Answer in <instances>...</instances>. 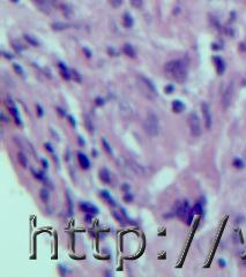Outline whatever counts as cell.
<instances>
[{
    "instance_id": "obj_10",
    "label": "cell",
    "mask_w": 246,
    "mask_h": 277,
    "mask_svg": "<svg viewBox=\"0 0 246 277\" xmlns=\"http://www.w3.org/2000/svg\"><path fill=\"white\" fill-rule=\"evenodd\" d=\"M80 208L83 210V212L86 214H91V215H97L99 211H98V208L93 206L91 203L89 202H81L80 203Z\"/></svg>"
},
{
    "instance_id": "obj_42",
    "label": "cell",
    "mask_w": 246,
    "mask_h": 277,
    "mask_svg": "<svg viewBox=\"0 0 246 277\" xmlns=\"http://www.w3.org/2000/svg\"><path fill=\"white\" fill-rule=\"evenodd\" d=\"M37 113H38V116H40V117L43 116V109H42L40 105H37Z\"/></svg>"
},
{
    "instance_id": "obj_25",
    "label": "cell",
    "mask_w": 246,
    "mask_h": 277,
    "mask_svg": "<svg viewBox=\"0 0 246 277\" xmlns=\"http://www.w3.org/2000/svg\"><path fill=\"white\" fill-rule=\"evenodd\" d=\"M193 211H194V214H196V215H202V214H204V208H202V205H201L200 202L195 203V206L193 207Z\"/></svg>"
},
{
    "instance_id": "obj_3",
    "label": "cell",
    "mask_w": 246,
    "mask_h": 277,
    "mask_svg": "<svg viewBox=\"0 0 246 277\" xmlns=\"http://www.w3.org/2000/svg\"><path fill=\"white\" fill-rule=\"evenodd\" d=\"M143 128L146 131V133L149 136H157L160 133V124H158V118L155 113L149 112L147 114V118L143 123Z\"/></svg>"
},
{
    "instance_id": "obj_27",
    "label": "cell",
    "mask_w": 246,
    "mask_h": 277,
    "mask_svg": "<svg viewBox=\"0 0 246 277\" xmlns=\"http://www.w3.org/2000/svg\"><path fill=\"white\" fill-rule=\"evenodd\" d=\"M24 38H26V41H27L29 44H31L32 46H38V41H37L36 38H34L32 36H30V35H24Z\"/></svg>"
},
{
    "instance_id": "obj_44",
    "label": "cell",
    "mask_w": 246,
    "mask_h": 277,
    "mask_svg": "<svg viewBox=\"0 0 246 277\" xmlns=\"http://www.w3.org/2000/svg\"><path fill=\"white\" fill-rule=\"evenodd\" d=\"M68 119H69V121H70V124L73 125V126H75V120L73 119V117H68Z\"/></svg>"
},
{
    "instance_id": "obj_1",
    "label": "cell",
    "mask_w": 246,
    "mask_h": 277,
    "mask_svg": "<svg viewBox=\"0 0 246 277\" xmlns=\"http://www.w3.org/2000/svg\"><path fill=\"white\" fill-rule=\"evenodd\" d=\"M165 72L173 78L175 80H177L179 82H183L186 76H187V69H186V65L183 60L177 59V60H172L170 62H168L165 65Z\"/></svg>"
},
{
    "instance_id": "obj_38",
    "label": "cell",
    "mask_w": 246,
    "mask_h": 277,
    "mask_svg": "<svg viewBox=\"0 0 246 277\" xmlns=\"http://www.w3.org/2000/svg\"><path fill=\"white\" fill-rule=\"evenodd\" d=\"M84 220H86L87 223H91V221H93V215H91V214H86Z\"/></svg>"
},
{
    "instance_id": "obj_33",
    "label": "cell",
    "mask_w": 246,
    "mask_h": 277,
    "mask_svg": "<svg viewBox=\"0 0 246 277\" xmlns=\"http://www.w3.org/2000/svg\"><path fill=\"white\" fill-rule=\"evenodd\" d=\"M13 68H14V70L19 74V75L23 76V69H22V67H21L20 65H17V64H13Z\"/></svg>"
},
{
    "instance_id": "obj_9",
    "label": "cell",
    "mask_w": 246,
    "mask_h": 277,
    "mask_svg": "<svg viewBox=\"0 0 246 277\" xmlns=\"http://www.w3.org/2000/svg\"><path fill=\"white\" fill-rule=\"evenodd\" d=\"M127 163H128V167H131L134 171V173H137L139 176H146L147 174V169L141 164H139L134 161H128Z\"/></svg>"
},
{
    "instance_id": "obj_35",
    "label": "cell",
    "mask_w": 246,
    "mask_h": 277,
    "mask_svg": "<svg viewBox=\"0 0 246 277\" xmlns=\"http://www.w3.org/2000/svg\"><path fill=\"white\" fill-rule=\"evenodd\" d=\"M31 172H32V174H34V177H35L36 179L45 180V177H44V174H43V173H41V172H35L34 170H31Z\"/></svg>"
},
{
    "instance_id": "obj_18",
    "label": "cell",
    "mask_w": 246,
    "mask_h": 277,
    "mask_svg": "<svg viewBox=\"0 0 246 277\" xmlns=\"http://www.w3.org/2000/svg\"><path fill=\"white\" fill-rule=\"evenodd\" d=\"M17 161L22 165V167H27L28 166V158L23 152H19L17 154Z\"/></svg>"
},
{
    "instance_id": "obj_49",
    "label": "cell",
    "mask_w": 246,
    "mask_h": 277,
    "mask_svg": "<svg viewBox=\"0 0 246 277\" xmlns=\"http://www.w3.org/2000/svg\"><path fill=\"white\" fill-rule=\"evenodd\" d=\"M13 1H15V2H16V1H17V0H13Z\"/></svg>"
},
{
    "instance_id": "obj_24",
    "label": "cell",
    "mask_w": 246,
    "mask_h": 277,
    "mask_svg": "<svg viewBox=\"0 0 246 277\" xmlns=\"http://www.w3.org/2000/svg\"><path fill=\"white\" fill-rule=\"evenodd\" d=\"M112 216L119 222L122 225H125V218H126V217H125L124 215H120V214L117 212V211H112Z\"/></svg>"
},
{
    "instance_id": "obj_22",
    "label": "cell",
    "mask_w": 246,
    "mask_h": 277,
    "mask_svg": "<svg viewBox=\"0 0 246 277\" xmlns=\"http://www.w3.org/2000/svg\"><path fill=\"white\" fill-rule=\"evenodd\" d=\"M68 27H70V24L64 23V22H55V23L52 24V28L55 30H64V29H67Z\"/></svg>"
},
{
    "instance_id": "obj_32",
    "label": "cell",
    "mask_w": 246,
    "mask_h": 277,
    "mask_svg": "<svg viewBox=\"0 0 246 277\" xmlns=\"http://www.w3.org/2000/svg\"><path fill=\"white\" fill-rule=\"evenodd\" d=\"M109 1H110V4H111V6L114 7V8L120 7L122 4H123V0H109Z\"/></svg>"
},
{
    "instance_id": "obj_36",
    "label": "cell",
    "mask_w": 246,
    "mask_h": 277,
    "mask_svg": "<svg viewBox=\"0 0 246 277\" xmlns=\"http://www.w3.org/2000/svg\"><path fill=\"white\" fill-rule=\"evenodd\" d=\"M73 76H74V79H75V81L76 82H81V78H80V74L76 72V70H74L73 72Z\"/></svg>"
},
{
    "instance_id": "obj_17",
    "label": "cell",
    "mask_w": 246,
    "mask_h": 277,
    "mask_svg": "<svg viewBox=\"0 0 246 277\" xmlns=\"http://www.w3.org/2000/svg\"><path fill=\"white\" fill-rule=\"evenodd\" d=\"M101 195H102V197H104V199L109 202L110 206H112V207H114V206H116V201L111 197V195H110V193L108 192V191H102V192H101Z\"/></svg>"
},
{
    "instance_id": "obj_5",
    "label": "cell",
    "mask_w": 246,
    "mask_h": 277,
    "mask_svg": "<svg viewBox=\"0 0 246 277\" xmlns=\"http://www.w3.org/2000/svg\"><path fill=\"white\" fill-rule=\"evenodd\" d=\"M233 91H234V87H233V83H230L225 91L223 93V96H222V105L224 109H228L231 104V100H232L233 97Z\"/></svg>"
},
{
    "instance_id": "obj_16",
    "label": "cell",
    "mask_w": 246,
    "mask_h": 277,
    "mask_svg": "<svg viewBox=\"0 0 246 277\" xmlns=\"http://www.w3.org/2000/svg\"><path fill=\"white\" fill-rule=\"evenodd\" d=\"M124 52H125V55L131 57V58H134V57H135V51H134L133 46L129 45V44H125V45H124Z\"/></svg>"
},
{
    "instance_id": "obj_12",
    "label": "cell",
    "mask_w": 246,
    "mask_h": 277,
    "mask_svg": "<svg viewBox=\"0 0 246 277\" xmlns=\"http://www.w3.org/2000/svg\"><path fill=\"white\" fill-rule=\"evenodd\" d=\"M99 178L105 184H110L111 182V176H110V172L108 169H101L99 170Z\"/></svg>"
},
{
    "instance_id": "obj_47",
    "label": "cell",
    "mask_w": 246,
    "mask_h": 277,
    "mask_svg": "<svg viewBox=\"0 0 246 277\" xmlns=\"http://www.w3.org/2000/svg\"><path fill=\"white\" fill-rule=\"evenodd\" d=\"M83 51H84V52H86V55H87V57H88V58H89V57H90V55H91V53H90V52H89V51H88V50H87V49H83Z\"/></svg>"
},
{
    "instance_id": "obj_46",
    "label": "cell",
    "mask_w": 246,
    "mask_h": 277,
    "mask_svg": "<svg viewBox=\"0 0 246 277\" xmlns=\"http://www.w3.org/2000/svg\"><path fill=\"white\" fill-rule=\"evenodd\" d=\"M1 118H2V121H4V123H7V121H8V120L6 119V117H5V114H4V113H1Z\"/></svg>"
},
{
    "instance_id": "obj_6",
    "label": "cell",
    "mask_w": 246,
    "mask_h": 277,
    "mask_svg": "<svg viewBox=\"0 0 246 277\" xmlns=\"http://www.w3.org/2000/svg\"><path fill=\"white\" fill-rule=\"evenodd\" d=\"M119 113L124 119H131L133 117V109L132 106L128 104L127 100H120L119 102Z\"/></svg>"
},
{
    "instance_id": "obj_45",
    "label": "cell",
    "mask_w": 246,
    "mask_h": 277,
    "mask_svg": "<svg viewBox=\"0 0 246 277\" xmlns=\"http://www.w3.org/2000/svg\"><path fill=\"white\" fill-rule=\"evenodd\" d=\"M219 266H222V267H225V262H224L222 259H219Z\"/></svg>"
},
{
    "instance_id": "obj_34",
    "label": "cell",
    "mask_w": 246,
    "mask_h": 277,
    "mask_svg": "<svg viewBox=\"0 0 246 277\" xmlns=\"http://www.w3.org/2000/svg\"><path fill=\"white\" fill-rule=\"evenodd\" d=\"M12 45H13L14 50H15L16 52H21V51L23 50V47H22V45H21L20 43H17V42H13V43H12Z\"/></svg>"
},
{
    "instance_id": "obj_11",
    "label": "cell",
    "mask_w": 246,
    "mask_h": 277,
    "mask_svg": "<svg viewBox=\"0 0 246 277\" xmlns=\"http://www.w3.org/2000/svg\"><path fill=\"white\" fill-rule=\"evenodd\" d=\"M78 159H79V163H80V165H81L82 169L88 170V169L90 167V162H89L88 157H87L83 152H79V154H78Z\"/></svg>"
},
{
    "instance_id": "obj_23",
    "label": "cell",
    "mask_w": 246,
    "mask_h": 277,
    "mask_svg": "<svg viewBox=\"0 0 246 277\" xmlns=\"http://www.w3.org/2000/svg\"><path fill=\"white\" fill-rule=\"evenodd\" d=\"M59 68L61 69V74H63V76H64L66 80H69V79H70V74H69L67 67H66L64 64H59Z\"/></svg>"
},
{
    "instance_id": "obj_2",
    "label": "cell",
    "mask_w": 246,
    "mask_h": 277,
    "mask_svg": "<svg viewBox=\"0 0 246 277\" xmlns=\"http://www.w3.org/2000/svg\"><path fill=\"white\" fill-rule=\"evenodd\" d=\"M139 90L141 91V94L146 98H149V99H154L155 97L157 96V91H156V88L155 85L151 83V81L149 79L145 78V76H139L137 78V83Z\"/></svg>"
},
{
    "instance_id": "obj_29",
    "label": "cell",
    "mask_w": 246,
    "mask_h": 277,
    "mask_svg": "<svg viewBox=\"0 0 246 277\" xmlns=\"http://www.w3.org/2000/svg\"><path fill=\"white\" fill-rule=\"evenodd\" d=\"M66 197H67V203H68V216H72V214H73V202H72L70 195L68 193L66 194Z\"/></svg>"
},
{
    "instance_id": "obj_7",
    "label": "cell",
    "mask_w": 246,
    "mask_h": 277,
    "mask_svg": "<svg viewBox=\"0 0 246 277\" xmlns=\"http://www.w3.org/2000/svg\"><path fill=\"white\" fill-rule=\"evenodd\" d=\"M190 205H188V201H184L181 205H179L176 210V215L178 216V218L185 221L187 220V216H188V212H190Z\"/></svg>"
},
{
    "instance_id": "obj_13",
    "label": "cell",
    "mask_w": 246,
    "mask_h": 277,
    "mask_svg": "<svg viewBox=\"0 0 246 277\" xmlns=\"http://www.w3.org/2000/svg\"><path fill=\"white\" fill-rule=\"evenodd\" d=\"M214 61H215V64H216L217 73H219V75H222V74L224 73V70H225L224 61H223V60H222V58H219V57H215V58H214Z\"/></svg>"
},
{
    "instance_id": "obj_28",
    "label": "cell",
    "mask_w": 246,
    "mask_h": 277,
    "mask_svg": "<svg viewBox=\"0 0 246 277\" xmlns=\"http://www.w3.org/2000/svg\"><path fill=\"white\" fill-rule=\"evenodd\" d=\"M233 166L234 167H237V169H243L244 166H245V164H244V162L240 159V158H234L233 159Z\"/></svg>"
},
{
    "instance_id": "obj_41",
    "label": "cell",
    "mask_w": 246,
    "mask_h": 277,
    "mask_svg": "<svg viewBox=\"0 0 246 277\" xmlns=\"http://www.w3.org/2000/svg\"><path fill=\"white\" fill-rule=\"evenodd\" d=\"M42 164H43V167H44V169H47V167H49V163H47V161H46V159H44V158L42 159Z\"/></svg>"
},
{
    "instance_id": "obj_37",
    "label": "cell",
    "mask_w": 246,
    "mask_h": 277,
    "mask_svg": "<svg viewBox=\"0 0 246 277\" xmlns=\"http://www.w3.org/2000/svg\"><path fill=\"white\" fill-rule=\"evenodd\" d=\"M44 147H45V149H46L49 152L53 154V148H52V146H51L50 143H45V144H44Z\"/></svg>"
},
{
    "instance_id": "obj_15",
    "label": "cell",
    "mask_w": 246,
    "mask_h": 277,
    "mask_svg": "<svg viewBox=\"0 0 246 277\" xmlns=\"http://www.w3.org/2000/svg\"><path fill=\"white\" fill-rule=\"evenodd\" d=\"M123 23L125 28H132L133 27V19L128 13H126L123 17Z\"/></svg>"
},
{
    "instance_id": "obj_39",
    "label": "cell",
    "mask_w": 246,
    "mask_h": 277,
    "mask_svg": "<svg viewBox=\"0 0 246 277\" xmlns=\"http://www.w3.org/2000/svg\"><path fill=\"white\" fill-rule=\"evenodd\" d=\"M122 189H123V191H126V192H129V189H131V186H129L128 184H123V186H122Z\"/></svg>"
},
{
    "instance_id": "obj_43",
    "label": "cell",
    "mask_w": 246,
    "mask_h": 277,
    "mask_svg": "<svg viewBox=\"0 0 246 277\" xmlns=\"http://www.w3.org/2000/svg\"><path fill=\"white\" fill-rule=\"evenodd\" d=\"M96 104H97V105H103L104 102H103V99H101V98H96Z\"/></svg>"
},
{
    "instance_id": "obj_4",
    "label": "cell",
    "mask_w": 246,
    "mask_h": 277,
    "mask_svg": "<svg viewBox=\"0 0 246 277\" xmlns=\"http://www.w3.org/2000/svg\"><path fill=\"white\" fill-rule=\"evenodd\" d=\"M188 124H190V129H191V134L194 138H199L202 133L201 129V124H200V119L198 117V114L195 112H192L188 117Z\"/></svg>"
},
{
    "instance_id": "obj_26",
    "label": "cell",
    "mask_w": 246,
    "mask_h": 277,
    "mask_svg": "<svg viewBox=\"0 0 246 277\" xmlns=\"http://www.w3.org/2000/svg\"><path fill=\"white\" fill-rule=\"evenodd\" d=\"M102 144H103V147H104L105 151L108 152L109 155H113V150H112L111 146H110L109 143H108V141H106L105 138H102Z\"/></svg>"
},
{
    "instance_id": "obj_20",
    "label": "cell",
    "mask_w": 246,
    "mask_h": 277,
    "mask_svg": "<svg viewBox=\"0 0 246 277\" xmlns=\"http://www.w3.org/2000/svg\"><path fill=\"white\" fill-rule=\"evenodd\" d=\"M9 111H11V113L13 114L14 119H15V123L17 125H21V119H20V116H19V111L16 110V108L15 106H9Z\"/></svg>"
},
{
    "instance_id": "obj_8",
    "label": "cell",
    "mask_w": 246,
    "mask_h": 277,
    "mask_svg": "<svg viewBox=\"0 0 246 277\" xmlns=\"http://www.w3.org/2000/svg\"><path fill=\"white\" fill-rule=\"evenodd\" d=\"M201 109H202V114H204V118H205V123H206V128L207 129H210L211 128V113H210V108L207 103H202L201 105Z\"/></svg>"
},
{
    "instance_id": "obj_14",
    "label": "cell",
    "mask_w": 246,
    "mask_h": 277,
    "mask_svg": "<svg viewBox=\"0 0 246 277\" xmlns=\"http://www.w3.org/2000/svg\"><path fill=\"white\" fill-rule=\"evenodd\" d=\"M172 109H173L175 112L180 113V112H183V111H184L185 105L183 104V102H180V100L176 99V100H173V102H172Z\"/></svg>"
},
{
    "instance_id": "obj_48",
    "label": "cell",
    "mask_w": 246,
    "mask_h": 277,
    "mask_svg": "<svg viewBox=\"0 0 246 277\" xmlns=\"http://www.w3.org/2000/svg\"><path fill=\"white\" fill-rule=\"evenodd\" d=\"M79 143H80L81 146H84V141H83L82 138H80V136H79Z\"/></svg>"
},
{
    "instance_id": "obj_21",
    "label": "cell",
    "mask_w": 246,
    "mask_h": 277,
    "mask_svg": "<svg viewBox=\"0 0 246 277\" xmlns=\"http://www.w3.org/2000/svg\"><path fill=\"white\" fill-rule=\"evenodd\" d=\"M84 119H86V120H84V123H86V127H87L88 132H89V133H93V132H94V125H93V120H91V119H90V118H89L87 114L84 116Z\"/></svg>"
},
{
    "instance_id": "obj_19",
    "label": "cell",
    "mask_w": 246,
    "mask_h": 277,
    "mask_svg": "<svg viewBox=\"0 0 246 277\" xmlns=\"http://www.w3.org/2000/svg\"><path fill=\"white\" fill-rule=\"evenodd\" d=\"M40 196H41L42 201L45 202V203H47L49 200H50V193H49V191L46 188H42L41 191H40Z\"/></svg>"
},
{
    "instance_id": "obj_40",
    "label": "cell",
    "mask_w": 246,
    "mask_h": 277,
    "mask_svg": "<svg viewBox=\"0 0 246 277\" xmlns=\"http://www.w3.org/2000/svg\"><path fill=\"white\" fill-rule=\"evenodd\" d=\"M173 89H175V88H173V85H171V84H170V85H168V87L165 88V91H166L168 94H171V93L173 91Z\"/></svg>"
},
{
    "instance_id": "obj_30",
    "label": "cell",
    "mask_w": 246,
    "mask_h": 277,
    "mask_svg": "<svg viewBox=\"0 0 246 277\" xmlns=\"http://www.w3.org/2000/svg\"><path fill=\"white\" fill-rule=\"evenodd\" d=\"M133 200H134V196L129 193V192H127V193L124 195V201H125V202L131 203V202H133Z\"/></svg>"
},
{
    "instance_id": "obj_31",
    "label": "cell",
    "mask_w": 246,
    "mask_h": 277,
    "mask_svg": "<svg viewBox=\"0 0 246 277\" xmlns=\"http://www.w3.org/2000/svg\"><path fill=\"white\" fill-rule=\"evenodd\" d=\"M129 1H131V5L134 8H140L142 6V2H143V0H129Z\"/></svg>"
}]
</instances>
